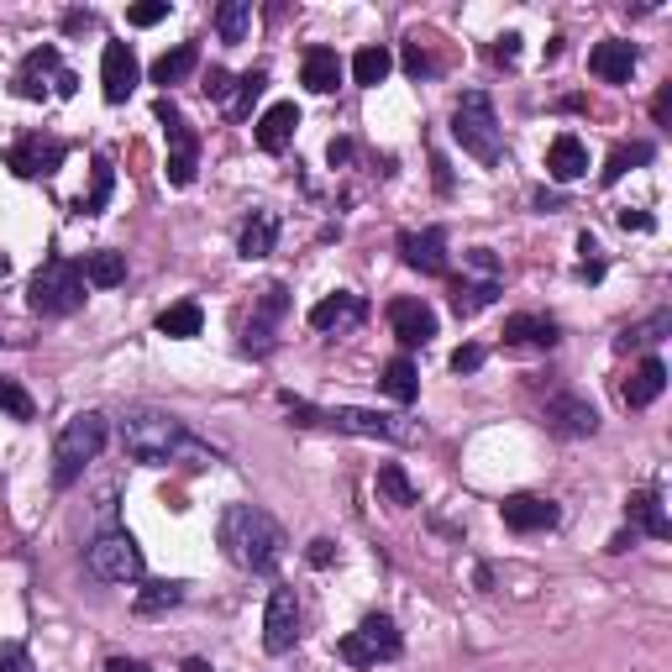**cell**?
<instances>
[{
  "instance_id": "41",
  "label": "cell",
  "mask_w": 672,
  "mask_h": 672,
  "mask_svg": "<svg viewBox=\"0 0 672 672\" xmlns=\"http://www.w3.org/2000/svg\"><path fill=\"white\" fill-rule=\"evenodd\" d=\"M0 410H5L11 420H32V394L16 379H0Z\"/></svg>"
},
{
  "instance_id": "38",
  "label": "cell",
  "mask_w": 672,
  "mask_h": 672,
  "mask_svg": "<svg viewBox=\"0 0 672 672\" xmlns=\"http://www.w3.org/2000/svg\"><path fill=\"white\" fill-rule=\"evenodd\" d=\"M111 190H117V174H111V163L100 158V163H95V184H89V195L80 200V216H100V210L111 205Z\"/></svg>"
},
{
  "instance_id": "51",
  "label": "cell",
  "mask_w": 672,
  "mask_h": 672,
  "mask_svg": "<svg viewBox=\"0 0 672 672\" xmlns=\"http://www.w3.org/2000/svg\"><path fill=\"white\" fill-rule=\"evenodd\" d=\"M468 264H473V268H484L489 279H494V273H499V258H494V253H489V247H473V253H468Z\"/></svg>"
},
{
  "instance_id": "27",
  "label": "cell",
  "mask_w": 672,
  "mask_h": 672,
  "mask_svg": "<svg viewBox=\"0 0 672 672\" xmlns=\"http://www.w3.org/2000/svg\"><path fill=\"white\" fill-rule=\"evenodd\" d=\"M379 389L389 394V400H394V405H415V394H420V374H415V363H410V357H394V363H383Z\"/></svg>"
},
{
  "instance_id": "57",
  "label": "cell",
  "mask_w": 672,
  "mask_h": 672,
  "mask_svg": "<svg viewBox=\"0 0 672 672\" xmlns=\"http://www.w3.org/2000/svg\"><path fill=\"white\" fill-rule=\"evenodd\" d=\"M584 279L588 284H599V279H604V264H599V258H584Z\"/></svg>"
},
{
  "instance_id": "59",
  "label": "cell",
  "mask_w": 672,
  "mask_h": 672,
  "mask_svg": "<svg viewBox=\"0 0 672 672\" xmlns=\"http://www.w3.org/2000/svg\"><path fill=\"white\" fill-rule=\"evenodd\" d=\"M5 273H11V258H5V253H0V279H5Z\"/></svg>"
},
{
  "instance_id": "29",
  "label": "cell",
  "mask_w": 672,
  "mask_h": 672,
  "mask_svg": "<svg viewBox=\"0 0 672 672\" xmlns=\"http://www.w3.org/2000/svg\"><path fill=\"white\" fill-rule=\"evenodd\" d=\"M89 290H117L121 279H126V258L121 253H85V264H80Z\"/></svg>"
},
{
  "instance_id": "5",
  "label": "cell",
  "mask_w": 672,
  "mask_h": 672,
  "mask_svg": "<svg viewBox=\"0 0 672 672\" xmlns=\"http://www.w3.org/2000/svg\"><path fill=\"white\" fill-rule=\"evenodd\" d=\"M452 137L463 143V152H473L478 163H499L504 158V132H499L494 100L489 89H468L452 111Z\"/></svg>"
},
{
  "instance_id": "10",
  "label": "cell",
  "mask_w": 672,
  "mask_h": 672,
  "mask_svg": "<svg viewBox=\"0 0 672 672\" xmlns=\"http://www.w3.org/2000/svg\"><path fill=\"white\" fill-rule=\"evenodd\" d=\"M63 158H69V143L59 137H42V132H27L16 143L5 147V169L16 179H42V174H59Z\"/></svg>"
},
{
  "instance_id": "33",
  "label": "cell",
  "mask_w": 672,
  "mask_h": 672,
  "mask_svg": "<svg viewBox=\"0 0 672 672\" xmlns=\"http://www.w3.org/2000/svg\"><path fill=\"white\" fill-rule=\"evenodd\" d=\"M379 494L394 504V510H410V504H420V489L410 484V473L400 463H383L379 468Z\"/></svg>"
},
{
  "instance_id": "9",
  "label": "cell",
  "mask_w": 672,
  "mask_h": 672,
  "mask_svg": "<svg viewBox=\"0 0 672 672\" xmlns=\"http://www.w3.org/2000/svg\"><path fill=\"white\" fill-rule=\"evenodd\" d=\"M158 121H163V137H169V184L184 190V184H195V169H200V137L169 95L158 100Z\"/></svg>"
},
{
  "instance_id": "11",
  "label": "cell",
  "mask_w": 672,
  "mask_h": 672,
  "mask_svg": "<svg viewBox=\"0 0 672 672\" xmlns=\"http://www.w3.org/2000/svg\"><path fill=\"white\" fill-rule=\"evenodd\" d=\"M294 642H300V599H294V588H273L264 610V646L273 657H284Z\"/></svg>"
},
{
  "instance_id": "1",
  "label": "cell",
  "mask_w": 672,
  "mask_h": 672,
  "mask_svg": "<svg viewBox=\"0 0 672 672\" xmlns=\"http://www.w3.org/2000/svg\"><path fill=\"white\" fill-rule=\"evenodd\" d=\"M117 437H121V447H126V457L143 463V468H169V463L210 468V463H216V452H210L179 415H169V410H126L117 420Z\"/></svg>"
},
{
  "instance_id": "31",
  "label": "cell",
  "mask_w": 672,
  "mask_h": 672,
  "mask_svg": "<svg viewBox=\"0 0 672 672\" xmlns=\"http://www.w3.org/2000/svg\"><path fill=\"white\" fill-rule=\"evenodd\" d=\"M200 305L195 300H184V305H169L163 316H158V337H174V342H184V337H200Z\"/></svg>"
},
{
  "instance_id": "34",
  "label": "cell",
  "mask_w": 672,
  "mask_h": 672,
  "mask_svg": "<svg viewBox=\"0 0 672 672\" xmlns=\"http://www.w3.org/2000/svg\"><path fill=\"white\" fill-rule=\"evenodd\" d=\"M389 69H394V53H389V48H363V53L352 59V80L374 89V85L389 80Z\"/></svg>"
},
{
  "instance_id": "2",
  "label": "cell",
  "mask_w": 672,
  "mask_h": 672,
  "mask_svg": "<svg viewBox=\"0 0 672 672\" xmlns=\"http://www.w3.org/2000/svg\"><path fill=\"white\" fill-rule=\"evenodd\" d=\"M216 536H221L227 557H232L236 567H247V573H268V567L284 557V530H279V521H273L268 510H258V504H232V510H221Z\"/></svg>"
},
{
  "instance_id": "42",
  "label": "cell",
  "mask_w": 672,
  "mask_h": 672,
  "mask_svg": "<svg viewBox=\"0 0 672 672\" xmlns=\"http://www.w3.org/2000/svg\"><path fill=\"white\" fill-rule=\"evenodd\" d=\"M205 95H210V100H216V106H232V95H236V80L232 74H227V69H210V74H205Z\"/></svg>"
},
{
  "instance_id": "4",
  "label": "cell",
  "mask_w": 672,
  "mask_h": 672,
  "mask_svg": "<svg viewBox=\"0 0 672 672\" xmlns=\"http://www.w3.org/2000/svg\"><path fill=\"white\" fill-rule=\"evenodd\" d=\"M106 437H111V420H106V415H95V410L74 415V420L59 431V447H53V484H59V489L80 484L85 463H95V457H100Z\"/></svg>"
},
{
  "instance_id": "14",
  "label": "cell",
  "mask_w": 672,
  "mask_h": 672,
  "mask_svg": "<svg viewBox=\"0 0 672 672\" xmlns=\"http://www.w3.org/2000/svg\"><path fill=\"white\" fill-rule=\"evenodd\" d=\"M389 326H394V337H400L405 347H426V342L437 337V310H431L426 300H394V305H389Z\"/></svg>"
},
{
  "instance_id": "55",
  "label": "cell",
  "mask_w": 672,
  "mask_h": 672,
  "mask_svg": "<svg viewBox=\"0 0 672 672\" xmlns=\"http://www.w3.org/2000/svg\"><path fill=\"white\" fill-rule=\"evenodd\" d=\"M631 547H636V530H620V536H614V541H610V547H604V552H614V557H620V552H631Z\"/></svg>"
},
{
  "instance_id": "40",
  "label": "cell",
  "mask_w": 672,
  "mask_h": 672,
  "mask_svg": "<svg viewBox=\"0 0 672 672\" xmlns=\"http://www.w3.org/2000/svg\"><path fill=\"white\" fill-rule=\"evenodd\" d=\"M264 85H268L264 69H247V74L236 80V95H232V106H227V111H232V117H247V111H253V100L264 95Z\"/></svg>"
},
{
  "instance_id": "6",
  "label": "cell",
  "mask_w": 672,
  "mask_h": 672,
  "mask_svg": "<svg viewBox=\"0 0 672 672\" xmlns=\"http://www.w3.org/2000/svg\"><path fill=\"white\" fill-rule=\"evenodd\" d=\"M85 273L80 264H69V258H48V264L32 273L27 284V305L37 316H74L80 305H85Z\"/></svg>"
},
{
  "instance_id": "44",
  "label": "cell",
  "mask_w": 672,
  "mask_h": 672,
  "mask_svg": "<svg viewBox=\"0 0 672 672\" xmlns=\"http://www.w3.org/2000/svg\"><path fill=\"white\" fill-rule=\"evenodd\" d=\"M0 672H37L32 668V657H27V646H16V642L0 646Z\"/></svg>"
},
{
  "instance_id": "3",
  "label": "cell",
  "mask_w": 672,
  "mask_h": 672,
  "mask_svg": "<svg viewBox=\"0 0 672 672\" xmlns=\"http://www.w3.org/2000/svg\"><path fill=\"white\" fill-rule=\"evenodd\" d=\"M294 426H331V431H347V437H379V441H420V420H400V415H379V410H357V405H337V410H316L305 400L284 394Z\"/></svg>"
},
{
  "instance_id": "53",
  "label": "cell",
  "mask_w": 672,
  "mask_h": 672,
  "mask_svg": "<svg viewBox=\"0 0 672 672\" xmlns=\"http://www.w3.org/2000/svg\"><path fill=\"white\" fill-rule=\"evenodd\" d=\"M63 27H69V32H85V27H95V16H89V11H69V16H63Z\"/></svg>"
},
{
  "instance_id": "21",
  "label": "cell",
  "mask_w": 672,
  "mask_h": 672,
  "mask_svg": "<svg viewBox=\"0 0 672 672\" xmlns=\"http://www.w3.org/2000/svg\"><path fill=\"white\" fill-rule=\"evenodd\" d=\"M294 126H300V106L294 100H279V106H268L264 117H258V147L264 152H284L290 147V137H294Z\"/></svg>"
},
{
  "instance_id": "43",
  "label": "cell",
  "mask_w": 672,
  "mask_h": 672,
  "mask_svg": "<svg viewBox=\"0 0 672 672\" xmlns=\"http://www.w3.org/2000/svg\"><path fill=\"white\" fill-rule=\"evenodd\" d=\"M163 16H169V0H147V5H132V11H126L132 27H158Z\"/></svg>"
},
{
  "instance_id": "39",
  "label": "cell",
  "mask_w": 672,
  "mask_h": 672,
  "mask_svg": "<svg viewBox=\"0 0 672 672\" xmlns=\"http://www.w3.org/2000/svg\"><path fill=\"white\" fill-rule=\"evenodd\" d=\"M179 599H184V588L169 584V578H158V584H147L143 594H137V614H163V610H174Z\"/></svg>"
},
{
  "instance_id": "32",
  "label": "cell",
  "mask_w": 672,
  "mask_h": 672,
  "mask_svg": "<svg viewBox=\"0 0 672 672\" xmlns=\"http://www.w3.org/2000/svg\"><path fill=\"white\" fill-rule=\"evenodd\" d=\"M499 300V279H484V284H452V310L468 321V316H478V310H489Z\"/></svg>"
},
{
  "instance_id": "45",
  "label": "cell",
  "mask_w": 672,
  "mask_h": 672,
  "mask_svg": "<svg viewBox=\"0 0 672 672\" xmlns=\"http://www.w3.org/2000/svg\"><path fill=\"white\" fill-rule=\"evenodd\" d=\"M405 69L415 74V80H426V74L437 69V63H431V53H426L420 42H405Z\"/></svg>"
},
{
  "instance_id": "50",
  "label": "cell",
  "mask_w": 672,
  "mask_h": 672,
  "mask_svg": "<svg viewBox=\"0 0 672 672\" xmlns=\"http://www.w3.org/2000/svg\"><path fill=\"white\" fill-rule=\"evenodd\" d=\"M620 227L625 232H651V216L646 210H620Z\"/></svg>"
},
{
  "instance_id": "46",
  "label": "cell",
  "mask_w": 672,
  "mask_h": 672,
  "mask_svg": "<svg viewBox=\"0 0 672 672\" xmlns=\"http://www.w3.org/2000/svg\"><path fill=\"white\" fill-rule=\"evenodd\" d=\"M452 368H457V374H473V368H484V347H478V342L457 347V352H452Z\"/></svg>"
},
{
  "instance_id": "15",
  "label": "cell",
  "mask_w": 672,
  "mask_h": 672,
  "mask_svg": "<svg viewBox=\"0 0 672 672\" xmlns=\"http://www.w3.org/2000/svg\"><path fill=\"white\" fill-rule=\"evenodd\" d=\"M63 74V63H59V48L53 42H42V48H32L27 59H22V69H16V95L22 100H42L48 95V80H59Z\"/></svg>"
},
{
  "instance_id": "25",
  "label": "cell",
  "mask_w": 672,
  "mask_h": 672,
  "mask_svg": "<svg viewBox=\"0 0 672 672\" xmlns=\"http://www.w3.org/2000/svg\"><path fill=\"white\" fill-rule=\"evenodd\" d=\"M662 389H668V363H662V357H646L620 394H625V405H631V410H646L657 394H662Z\"/></svg>"
},
{
  "instance_id": "52",
  "label": "cell",
  "mask_w": 672,
  "mask_h": 672,
  "mask_svg": "<svg viewBox=\"0 0 672 672\" xmlns=\"http://www.w3.org/2000/svg\"><path fill=\"white\" fill-rule=\"evenodd\" d=\"M106 672H152V668H147V662H132V657H111Z\"/></svg>"
},
{
  "instance_id": "19",
  "label": "cell",
  "mask_w": 672,
  "mask_h": 672,
  "mask_svg": "<svg viewBox=\"0 0 672 672\" xmlns=\"http://www.w3.org/2000/svg\"><path fill=\"white\" fill-rule=\"evenodd\" d=\"M363 316H368V300H363V294H347V290L326 294V300L310 305V326H316V331H342V326H357Z\"/></svg>"
},
{
  "instance_id": "28",
  "label": "cell",
  "mask_w": 672,
  "mask_h": 672,
  "mask_svg": "<svg viewBox=\"0 0 672 672\" xmlns=\"http://www.w3.org/2000/svg\"><path fill=\"white\" fill-rule=\"evenodd\" d=\"M504 342H515V347H552L557 321H547V316H510L504 321Z\"/></svg>"
},
{
  "instance_id": "12",
  "label": "cell",
  "mask_w": 672,
  "mask_h": 672,
  "mask_svg": "<svg viewBox=\"0 0 672 672\" xmlns=\"http://www.w3.org/2000/svg\"><path fill=\"white\" fill-rule=\"evenodd\" d=\"M547 431H557L567 441H584L599 431V410L588 405L584 394H552L547 400Z\"/></svg>"
},
{
  "instance_id": "23",
  "label": "cell",
  "mask_w": 672,
  "mask_h": 672,
  "mask_svg": "<svg viewBox=\"0 0 672 672\" xmlns=\"http://www.w3.org/2000/svg\"><path fill=\"white\" fill-rule=\"evenodd\" d=\"M273 242H279V221L268 216V210H253L247 221H242V236H236V253L247 258V264H258L273 253Z\"/></svg>"
},
{
  "instance_id": "16",
  "label": "cell",
  "mask_w": 672,
  "mask_h": 672,
  "mask_svg": "<svg viewBox=\"0 0 672 672\" xmlns=\"http://www.w3.org/2000/svg\"><path fill=\"white\" fill-rule=\"evenodd\" d=\"M100 89H106L111 106H121L137 89V59H132L126 42H106V53H100Z\"/></svg>"
},
{
  "instance_id": "37",
  "label": "cell",
  "mask_w": 672,
  "mask_h": 672,
  "mask_svg": "<svg viewBox=\"0 0 672 672\" xmlns=\"http://www.w3.org/2000/svg\"><path fill=\"white\" fill-rule=\"evenodd\" d=\"M668 331H672V310H657L651 321H642V326H625L614 347H651V342H662Z\"/></svg>"
},
{
  "instance_id": "35",
  "label": "cell",
  "mask_w": 672,
  "mask_h": 672,
  "mask_svg": "<svg viewBox=\"0 0 672 672\" xmlns=\"http://www.w3.org/2000/svg\"><path fill=\"white\" fill-rule=\"evenodd\" d=\"M651 152H657V147H651V143L614 147V152H610V163H604V174H599V184H620V179L631 174L636 163H651Z\"/></svg>"
},
{
  "instance_id": "36",
  "label": "cell",
  "mask_w": 672,
  "mask_h": 672,
  "mask_svg": "<svg viewBox=\"0 0 672 672\" xmlns=\"http://www.w3.org/2000/svg\"><path fill=\"white\" fill-rule=\"evenodd\" d=\"M247 27H253V5H247V0H227V5L216 11L221 42H247Z\"/></svg>"
},
{
  "instance_id": "7",
  "label": "cell",
  "mask_w": 672,
  "mask_h": 672,
  "mask_svg": "<svg viewBox=\"0 0 672 672\" xmlns=\"http://www.w3.org/2000/svg\"><path fill=\"white\" fill-rule=\"evenodd\" d=\"M85 567L100 578V584H137L143 578V547L126 536V530H106L85 547Z\"/></svg>"
},
{
  "instance_id": "56",
  "label": "cell",
  "mask_w": 672,
  "mask_h": 672,
  "mask_svg": "<svg viewBox=\"0 0 672 672\" xmlns=\"http://www.w3.org/2000/svg\"><path fill=\"white\" fill-rule=\"evenodd\" d=\"M53 89H59L63 100H69V95H74V89H80V74H69V69H63V74H59V85H53Z\"/></svg>"
},
{
  "instance_id": "20",
  "label": "cell",
  "mask_w": 672,
  "mask_h": 672,
  "mask_svg": "<svg viewBox=\"0 0 672 672\" xmlns=\"http://www.w3.org/2000/svg\"><path fill=\"white\" fill-rule=\"evenodd\" d=\"M625 521H631L636 536H651V541H668L672 536L668 510H662V499L651 494V489H636V494L625 499Z\"/></svg>"
},
{
  "instance_id": "47",
  "label": "cell",
  "mask_w": 672,
  "mask_h": 672,
  "mask_svg": "<svg viewBox=\"0 0 672 672\" xmlns=\"http://www.w3.org/2000/svg\"><path fill=\"white\" fill-rule=\"evenodd\" d=\"M651 117H657V126H668V121H672V85L657 89V100H651Z\"/></svg>"
},
{
  "instance_id": "24",
  "label": "cell",
  "mask_w": 672,
  "mask_h": 672,
  "mask_svg": "<svg viewBox=\"0 0 672 672\" xmlns=\"http://www.w3.org/2000/svg\"><path fill=\"white\" fill-rule=\"evenodd\" d=\"M300 80H305V89H316V95H331V89L342 85V59H337V48H310V53L300 59Z\"/></svg>"
},
{
  "instance_id": "17",
  "label": "cell",
  "mask_w": 672,
  "mask_h": 672,
  "mask_svg": "<svg viewBox=\"0 0 672 672\" xmlns=\"http://www.w3.org/2000/svg\"><path fill=\"white\" fill-rule=\"evenodd\" d=\"M636 42H625V37H604L594 53H588V69H594V80H604V85H625L631 74H636Z\"/></svg>"
},
{
  "instance_id": "30",
  "label": "cell",
  "mask_w": 672,
  "mask_h": 672,
  "mask_svg": "<svg viewBox=\"0 0 672 672\" xmlns=\"http://www.w3.org/2000/svg\"><path fill=\"white\" fill-rule=\"evenodd\" d=\"M195 63H200V48L195 42H179L174 53H163V59L152 63V85H179V80H190L195 74Z\"/></svg>"
},
{
  "instance_id": "22",
  "label": "cell",
  "mask_w": 672,
  "mask_h": 672,
  "mask_svg": "<svg viewBox=\"0 0 672 672\" xmlns=\"http://www.w3.org/2000/svg\"><path fill=\"white\" fill-rule=\"evenodd\" d=\"M547 174H552L557 184H573V179L588 174V147L578 143L573 132L552 137V147H547Z\"/></svg>"
},
{
  "instance_id": "8",
  "label": "cell",
  "mask_w": 672,
  "mask_h": 672,
  "mask_svg": "<svg viewBox=\"0 0 672 672\" xmlns=\"http://www.w3.org/2000/svg\"><path fill=\"white\" fill-rule=\"evenodd\" d=\"M337 651H342L347 668H379V662H394L405 651V636H400V625L389 614H368L352 636H342Z\"/></svg>"
},
{
  "instance_id": "26",
  "label": "cell",
  "mask_w": 672,
  "mask_h": 672,
  "mask_svg": "<svg viewBox=\"0 0 672 672\" xmlns=\"http://www.w3.org/2000/svg\"><path fill=\"white\" fill-rule=\"evenodd\" d=\"M284 310H290V290L284 284H268L264 300H258V316L247 326V352H268V326L279 321Z\"/></svg>"
},
{
  "instance_id": "58",
  "label": "cell",
  "mask_w": 672,
  "mask_h": 672,
  "mask_svg": "<svg viewBox=\"0 0 672 672\" xmlns=\"http://www.w3.org/2000/svg\"><path fill=\"white\" fill-rule=\"evenodd\" d=\"M184 672H210V662H200V657H190V662H184Z\"/></svg>"
},
{
  "instance_id": "18",
  "label": "cell",
  "mask_w": 672,
  "mask_h": 672,
  "mask_svg": "<svg viewBox=\"0 0 672 672\" xmlns=\"http://www.w3.org/2000/svg\"><path fill=\"white\" fill-rule=\"evenodd\" d=\"M499 515H504V526L521 530V536L557 526V504L552 499H536V494H510L504 504H499Z\"/></svg>"
},
{
  "instance_id": "54",
  "label": "cell",
  "mask_w": 672,
  "mask_h": 672,
  "mask_svg": "<svg viewBox=\"0 0 672 672\" xmlns=\"http://www.w3.org/2000/svg\"><path fill=\"white\" fill-rule=\"evenodd\" d=\"M326 158H331V163H347V158H352V143H347V137H337V143L326 147Z\"/></svg>"
},
{
  "instance_id": "49",
  "label": "cell",
  "mask_w": 672,
  "mask_h": 672,
  "mask_svg": "<svg viewBox=\"0 0 672 672\" xmlns=\"http://www.w3.org/2000/svg\"><path fill=\"white\" fill-rule=\"evenodd\" d=\"M310 562H316V567H331V557H337V547H331V541H326V536H316V541H310Z\"/></svg>"
},
{
  "instance_id": "13",
  "label": "cell",
  "mask_w": 672,
  "mask_h": 672,
  "mask_svg": "<svg viewBox=\"0 0 672 672\" xmlns=\"http://www.w3.org/2000/svg\"><path fill=\"white\" fill-rule=\"evenodd\" d=\"M400 258L415 273H447V232L426 227V232H400Z\"/></svg>"
},
{
  "instance_id": "48",
  "label": "cell",
  "mask_w": 672,
  "mask_h": 672,
  "mask_svg": "<svg viewBox=\"0 0 672 672\" xmlns=\"http://www.w3.org/2000/svg\"><path fill=\"white\" fill-rule=\"evenodd\" d=\"M515 53H521V37H515V32H504V37L494 42V63H515Z\"/></svg>"
}]
</instances>
